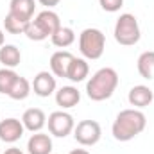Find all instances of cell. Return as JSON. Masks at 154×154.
<instances>
[{
  "label": "cell",
  "mask_w": 154,
  "mask_h": 154,
  "mask_svg": "<svg viewBox=\"0 0 154 154\" xmlns=\"http://www.w3.org/2000/svg\"><path fill=\"white\" fill-rule=\"evenodd\" d=\"M147 125V116L136 108L122 109L111 125V133L116 142H129L136 138Z\"/></svg>",
  "instance_id": "cell-1"
},
{
  "label": "cell",
  "mask_w": 154,
  "mask_h": 154,
  "mask_svg": "<svg viewBox=\"0 0 154 154\" xmlns=\"http://www.w3.org/2000/svg\"><path fill=\"white\" fill-rule=\"evenodd\" d=\"M118 81L120 79H118V74H116L115 68L104 66V68L97 70L86 82V95H88V99H91L93 102L108 100L115 93Z\"/></svg>",
  "instance_id": "cell-2"
},
{
  "label": "cell",
  "mask_w": 154,
  "mask_h": 154,
  "mask_svg": "<svg viewBox=\"0 0 154 154\" xmlns=\"http://www.w3.org/2000/svg\"><path fill=\"white\" fill-rule=\"evenodd\" d=\"M59 27H61L59 14L54 13L52 9H45V11L39 13L34 20H31L27 23V29H25L23 34L31 41H43V39L50 38Z\"/></svg>",
  "instance_id": "cell-3"
},
{
  "label": "cell",
  "mask_w": 154,
  "mask_h": 154,
  "mask_svg": "<svg viewBox=\"0 0 154 154\" xmlns=\"http://www.w3.org/2000/svg\"><path fill=\"white\" fill-rule=\"evenodd\" d=\"M106 48V36L100 29L88 27L79 34V50L84 59H100Z\"/></svg>",
  "instance_id": "cell-4"
},
{
  "label": "cell",
  "mask_w": 154,
  "mask_h": 154,
  "mask_svg": "<svg viewBox=\"0 0 154 154\" xmlns=\"http://www.w3.org/2000/svg\"><path fill=\"white\" fill-rule=\"evenodd\" d=\"M113 34H115L116 43H120L124 47L136 45L140 41V38H142V31H140V23H138L136 16L131 14V13L120 14L118 20H116V23H115Z\"/></svg>",
  "instance_id": "cell-5"
},
{
  "label": "cell",
  "mask_w": 154,
  "mask_h": 154,
  "mask_svg": "<svg viewBox=\"0 0 154 154\" xmlns=\"http://www.w3.org/2000/svg\"><path fill=\"white\" fill-rule=\"evenodd\" d=\"M74 138L79 145L91 147L100 142L102 138V127L97 120H81L74 127Z\"/></svg>",
  "instance_id": "cell-6"
},
{
  "label": "cell",
  "mask_w": 154,
  "mask_h": 154,
  "mask_svg": "<svg viewBox=\"0 0 154 154\" xmlns=\"http://www.w3.org/2000/svg\"><path fill=\"white\" fill-rule=\"evenodd\" d=\"M47 125H48V133L56 138H65L68 134L74 133V127H75V122H74V116L66 111H54L48 115L47 120Z\"/></svg>",
  "instance_id": "cell-7"
},
{
  "label": "cell",
  "mask_w": 154,
  "mask_h": 154,
  "mask_svg": "<svg viewBox=\"0 0 154 154\" xmlns=\"http://www.w3.org/2000/svg\"><path fill=\"white\" fill-rule=\"evenodd\" d=\"M32 84V91L38 95V97H50L52 93H56L57 90V82H56V75L52 72H38L34 75V81L31 82Z\"/></svg>",
  "instance_id": "cell-8"
},
{
  "label": "cell",
  "mask_w": 154,
  "mask_h": 154,
  "mask_svg": "<svg viewBox=\"0 0 154 154\" xmlns=\"http://www.w3.org/2000/svg\"><path fill=\"white\" fill-rule=\"evenodd\" d=\"M23 124L18 118H4L0 122V140L5 143H14L23 136Z\"/></svg>",
  "instance_id": "cell-9"
},
{
  "label": "cell",
  "mask_w": 154,
  "mask_h": 154,
  "mask_svg": "<svg viewBox=\"0 0 154 154\" xmlns=\"http://www.w3.org/2000/svg\"><path fill=\"white\" fill-rule=\"evenodd\" d=\"M127 100H129V104H131L133 108H136V109L147 108V106L152 104L154 91L149 86H145V84H136V86H133V88L129 90Z\"/></svg>",
  "instance_id": "cell-10"
},
{
  "label": "cell",
  "mask_w": 154,
  "mask_h": 154,
  "mask_svg": "<svg viewBox=\"0 0 154 154\" xmlns=\"http://www.w3.org/2000/svg\"><path fill=\"white\" fill-rule=\"evenodd\" d=\"M75 56L68 50H57L50 56V72L56 77H65L66 79V72H68V66L72 63Z\"/></svg>",
  "instance_id": "cell-11"
},
{
  "label": "cell",
  "mask_w": 154,
  "mask_h": 154,
  "mask_svg": "<svg viewBox=\"0 0 154 154\" xmlns=\"http://www.w3.org/2000/svg\"><path fill=\"white\" fill-rule=\"evenodd\" d=\"M22 124L27 131L31 133H39L45 125H47V115L43 109L39 108H29L23 115H22Z\"/></svg>",
  "instance_id": "cell-12"
},
{
  "label": "cell",
  "mask_w": 154,
  "mask_h": 154,
  "mask_svg": "<svg viewBox=\"0 0 154 154\" xmlns=\"http://www.w3.org/2000/svg\"><path fill=\"white\" fill-rule=\"evenodd\" d=\"M81 100V91L75 86H63L59 90H56V104L61 109H70L79 104Z\"/></svg>",
  "instance_id": "cell-13"
},
{
  "label": "cell",
  "mask_w": 154,
  "mask_h": 154,
  "mask_svg": "<svg viewBox=\"0 0 154 154\" xmlns=\"http://www.w3.org/2000/svg\"><path fill=\"white\" fill-rule=\"evenodd\" d=\"M27 152L29 154H50L52 152V138L45 133H32V136L27 142Z\"/></svg>",
  "instance_id": "cell-14"
},
{
  "label": "cell",
  "mask_w": 154,
  "mask_h": 154,
  "mask_svg": "<svg viewBox=\"0 0 154 154\" xmlns=\"http://www.w3.org/2000/svg\"><path fill=\"white\" fill-rule=\"evenodd\" d=\"M36 9V2L34 0H11L9 2V14L23 20V22H31L32 14Z\"/></svg>",
  "instance_id": "cell-15"
},
{
  "label": "cell",
  "mask_w": 154,
  "mask_h": 154,
  "mask_svg": "<svg viewBox=\"0 0 154 154\" xmlns=\"http://www.w3.org/2000/svg\"><path fill=\"white\" fill-rule=\"evenodd\" d=\"M90 74V65L84 57H74L70 66H68V72H66V79L72 81V82H81L84 81Z\"/></svg>",
  "instance_id": "cell-16"
},
{
  "label": "cell",
  "mask_w": 154,
  "mask_h": 154,
  "mask_svg": "<svg viewBox=\"0 0 154 154\" xmlns=\"http://www.w3.org/2000/svg\"><path fill=\"white\" fill-rule=\"evenodd\" d=\"M20 61H22V52L16 45L5 43L0 48V63L4 65V68H14L20 65Z\"/></svg>",
  "instance_id": "cell-17"
},
{
  "label": "cell",
  "mask_w": 154,
  "mask_h": 154,
  "mask_svg": "<svg viewBox=\"0 0 154 154\" xmlns=\"http://www.w3.org/2000/svg\"><path fill=\"white\" fill-rule=\"evenodd\" d=\"M136 68H138V74L147 79V81H152L154 79V50H145L140 54L138 61H136Z\"/></svg>",
  "instance_id": "cell-18"
},
{
  "label": "cell",
  "mask_w": 154,
  "mask_h": 154,
  "mask_svg": "<svg viewBox=\"0 0 154 154\" xmlns=\"http://www.w3.org/2000/svg\"><path fill=\"white\" fill-rule=\"evenodd\" d=\"M31 91H32V84L25 79V77L18 75L16 77V81H14V84H13V88H11V91L7 93L13 100H25L29 95H31Z\"/></svg>",
  "instance_id": "cell-19"
},
{
  "label": "cell",
  "mask_w": 154,
  "mask_h": 154,
  "mask_svg": "<svg viewBox=\"0 0 154 154\" xmlns=\"http://www.w3.org/2000/svg\"><path fill=\"white\" fill-rule=\"evenodd\" d=\"M50 41H52V45L57 47V48H66V47H70V45L75 41V32H74V29L61 25V27L50 36Z\"/></svg>",
  "instance_id": "cell-20"
},
{
  "label": "cell",
  "mask_w": 154,
  "mask_h": 154,
  "mask_svg": "<svg viewBox=\"0 0 154 154\" xmlns=\"http://www.w3.org/2000/svg\"><path fill=\"white\" fill-rule=\"evenodd\" d=\"M27 23L29 22H23V20H20V18H16V16H13V14H5V18H4V29H5V32H9V34H23L25 32V29H27Z\"/></svg>",
  "instance_id": "cell-21"
},
{
  "label": "cell",
  "mask_w": 154,
  "mask_h": 154,
  "mask_svg": "<svg viewBox=\"0 0 154 154\" xmlns=\"http://www.w3.org/2000/svg\"><path fill=\"white\" fill-rule=\"evenodd\" d=\"M18 74L13 70V68H0V93L7 95L14 84Z\"/></svg>",
  "instance_id": "cell-22"
},
{
  "label": "cell",
  "mask_w": 154,
  "mask_h": 154,
  "mask_svg": "<svg viewBox=\"0 0 154 154\" xmlns=\"http://www.w3.org/2000/svg\"><path fill=\"white\" fill-rule=\"evenodd\" d=\"M99 4L106 13H116L124 5V0H99Z\"/></svg>",
  "instance_id": "cell-23"
},
{
  "label": "cell",
  "mask_w": 154,
  "mask_h": 154,
  "mask_svg": "<svg viewBox=\"0 0 154 154\" xmlns=\"http://www.w3.org/2000/svg\"><path fill=\"white\" fill-rule=\"evenodd\" d=\"M38 2L41 4V5H45L47 9H52V7H56L61 0H38Z\"/></svg>",
  "instance_id": "cell-24"
},
{
  "label": "cell",
  "mask_w": 154,
  "mask_h": 154,
  "mask_svg": "<svg viewBox=\"0 0 154 154\" xmlns=\"http://www.w3.org/2000/svg\"><path fill=\"white\" fill-rule=\"evenodd\" d=\"M4 154H23V152H22L18 147H11V149H7V151H5Z\"/></svg>",
  "instance_id": "cell-25"
},
{
  "label": "cell",
  "mask_w": 154,
  "mask_h": 154,
  "mask_svg": "<svg viewBox=\"0 0 154 154\" xmlns=\"http://www.w3.org/2000/svg\"><path fill=\"white\" fill-rule=\"evenodd\" d=\"M68 154H90L86 149H74V151H70Z\"/></svg>",
  "instance_id": "cell-26"
},
{
  "label": "cell",
  "mask_w": 154,
  "mask_h": 154,
  "mask_svg": "<svg viewBox=\"0 0 154 154\" xmlns=\"http://www.w3.org/2000/svg\"><path fill=\"white\" fill-rule=\"evenodd\" d=\"M4 39H5V36H4V31L0 29V48H2L4 45H5V43H4Z\"/></svg>",
  "instance_id": "cell-27"
}]
</instances>
